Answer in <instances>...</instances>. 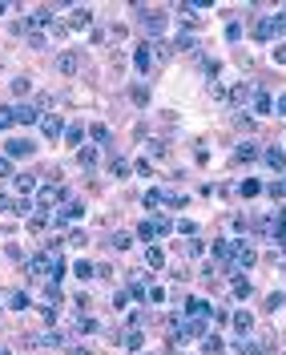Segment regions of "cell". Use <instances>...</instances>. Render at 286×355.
<instances>
[{
  "mask_svg": "<svg viewBox=\"0 0 286 355\" xmlns=\"http://www.w3.org/2000/svg\"><path fill=\"white\" fill-rule=\"evenodd\" d=\"M202 335H206V323H202V319H189V323H181V327H177V343L202 339Z\"/></svg>",
  "mask_w": 286,
  "mask_h": 355,
  "instance_id": "1",
  "label": "cell"
},
{
  "mask_svg": "<svg viewBox=\"0 0 286 355\" xmlns=\"http://www.w3.org/2000/svg\"><path fill=\"white\" fill-rule=\"evenodd\" d=\"M49 105V97H41V105H20L16 109V121H28V125H33V121H41V109Z\"/></svg>",
  "mask_w": 286,
  "mask_h": 355,
  "instance_id": "2",
  "label": "cell"
},
{
  "mask_svg": "<svg viewBox=\"0 0 286 355\" xmlns=\"http://www.w3.org/2000/svg\"><path fill=\"white\" fill-rule=\"evenodd\" d=\"M238 246H242V242H226V238H218V242H214V258L230 262V258H238Z\"/></svg>",
  "mask_w": 286,
  "mask_h": 355,
  "instance_id": "3",
  "label": "cell"
},
{
  "mask_svg": "<svg viewBox=\"0 0 286 355\" xmlns=\"http://www.w3.org/2000/svg\"><path fill=\"white\" fill-rule=\"evenodd\" d=\"M77 65H81V53H77V49H69V53L57 57V69H60V73H77Z\"/></svg>",
  "mask_w": 286,
  "mask_h": 355,
  "instance_id": "4",
  "label": "cell"
},
{
  "mask_svg": "<svg viewBox=\"0 0 286 355\" xmlns=\"http://www.w3.org/2000/svg\"><path fill=\"white\" fill-rule=\"evenodd\" d=\"M60 129H65V121H60L57 113H49V117H41V133H45V137H60Z\"/></svg>",
  "mask_w": 286,
  "mask_h": 355,
  "instance_id": "5",
  "label": "cell"
},
{
  "mask_svg": "<svg viewBox=\"0 0 286 355\" xmlns=\"http://www.w3.org/2000/svg\"><path fill=\"white\" fill-rule=\"evenodd\" d=\"M81 214H85V206H81V202H69V206H60V210H57V222L65 226V222H73V218H81Z\"/></svg>",
  "mask_w": 286,
  "mask_h": 355,
  "instance_id": "6",
  "label": "cell"
},
{
  "mask_svg": "<svg viewBox=\"0 0 286 355\" xmlns=\"http://www.w3.org/2000/svg\"><path fill=\"white\" fill-rule=\"evenodd\" d=\"M141 20L153 28V33H162V28H166V12H157V8H141Z\"/></svg>",
  "mask_w": 286,
  "mask_h": 355,
  "instance_id": "7",
  "label": "cell"
},
{
  "mask_svg": "<svg viewBox=\"0 0 286 355\" xmlns=\"http://www.w3.org/2000/svg\"><path fill=\"white\" fill-rule=\"evenodd\" d=\"M226 97H230V105H246L250 101V85H230Z\"/></svg>",
  "mask_w": 286,
  "mask_h": 355,
  "instance_id": "8",
  "label": "cell"
},
{
  "mask_svg": "<svg viewBox=\"0 0 286 355\" xmlns=\"http://www.w3.org/2000/svg\"><path fill=\"white\" fill-rule=\"evenodd\" d=\"M4 150H8V154H16V158H20V154H33V141H24V137H12V141H8V145H4Z\"/></svg>",
  "mask_w": 286,
  "mask_h": 355,
  "instance_id": "9",
  "label": "cell"
},
{
  "mask_svg": "<svg viewBox=\"0 0 286 355\" xmlns=\"http://www.w3.org/2000/svg\"><path fill=\"white\" fill-rule=\"evenodd\" d=\"M89 20H93V16H89V8H77V12H73V16L65 20V28H85Z\"/></svg>",
  "mask_w": 286,
  "mask_h": 355,
  "instance_id": "10",
  "label": "cell"
},
{
  "mask_svg": "<svg viewBox=\"0 0 286 355\" xmlns=\"http://www.w3.org/2000/svg\"><path fill=\"white\" fill-rule=\"evenodd\" d=\"M250 101H254V113H270L274 105H270V97L262 93V89H258V93H250Z\"/></svg>",
  "mask_w": 286,
  "mask_h": 355,
  "instance_id": "11",
  "label": "cell"
},
{
  "mask_svg": "<svg viewBox=\"0 0 286 355\" xmlns=\"http://www.w3.org/2000/svg\"><path fill=\"white\" fill-rule=\"evenodd\" d=\"M266 166H274V170H286V154H282V150H266Z\"/></svg>",
  "mask_w": 286,
  "mask_h": 355,
  "instance_id": "12",
  "label": "cell"
},
{
  "mask_svg": "<svg viewBox=\"0 0 286 355\" xmlns=\"http://www.w3.org/2000/svg\"><path fill=\"white\" fill-rule=\"evenodd\" d=\"M89 137H93V145H109V129H105V125H93Z\"/></svg>",
  "mask_w": 286,
  "mask_h": 355,
  "instance_id": "13",
  "label": "cell"
},
{
  "mask_svg": "<svg viewBox=\"0 0 286 355\" xmlns=\"http://www.w3.org/2000/svg\"><path fill=\"white\" fill-rule=\"evenodd\" d=\"M250 327H254V319H250L246 311H238V315H234V331H242V335H246Z\"/></svg>",
  "mask_w": 286,
  "mask_h": 355,
  "instance_id": "14",
  "label": "cell"
},
{
  "mask_svg": "<svg viewBox=\"0 0 286 355\" xmlns=\"http://www.w3.org/2000/svg\"><path fill=\"white\" fill-rule=\"evenodd\" d=\"M145 262H149V266H166V250L149 246V250H145Z\"/></svg>",
  "mask_w": 286,
  "mask_h": 355,
  "instance_id": "15",
  "label": "cell"
},
{
  "mask_svg": "<svg viewBox=\"0 0 286 355\" xmlns=\"http://www.w3.org/2000/svg\"><path fill=\"white\" fill-rule=\"evenodd\" d=\"M189 315H194V319H206V315H210L206 299H189Z\"/></svg>",
  "mask_w": 286,
  "mask_h": 355,
  "instance_id": "16",
  "label": "cell"
},
{
  "mask_svg": "<svg viewBox=\"0 0 286 355\" xmlns=\"http://www.w3.org/2000/svg\"><path fill=\"white\" fill-rule=\"evenodd\" d=\"M16 190H20V194L37 190V178H33V174H20V178H16Z\"/></svg>",
  "mask_w": 286,
  "mask_h": 355,
  "instance_id": "17",
  "label": "cell"
},
{
  "mask_svg": "<svg viewBox=\"0 0 286 355\" xmlns=\"http://www.w3.org/2000/svg\"><path fill=\"white\" fill-rule=\"evenodd\" d=\"M242 194H246V198H258V194H262V182H254V178H246V182H242Z\"/></svg>",
  "mask_w": 286,
  "mask_h": 355,
  "instance_id": "18",
  "label": "cell"
},
{
  "mask_svg": "<svg viewBox=\"0 0 286 355\" xmlns=\"http://www.w3.org/2000/svg\"><path fill=\"white\" fill-rule=\"evenodd\" d=\"M8 307H12V311H24V307H28V295L12 291V295H8Z\"/></svg>",
  "mask_w": 286,
  "mask_h": 355,
  "instance_id": "19",
  "label": "cell"
},
{
  "mask_svg": "<svg viewBox=\"0 0 286 355\" xmlns=\"http://www.w3.org/2000/svg\"><path fill=\"white\" fill-rule=\"evenodd\" d=\"M238 266H254V250H250L246 242L238 246Z\"/></svg>",
  "mask_w": 286,
  "mask_h": 355,
  "instance_id": "20",
  "label": "cell"
},
{
  "mask_svg": "<svg viewBox=\"0 0 286 355\" xmlns=\"http://www.w3.org/2000/svg\"><path fill=\"white\" fill-rule=\"evenodd\" d=\"M77 162H81V166H93V162H97V145H89V150H81V154H77Z\"/></svg>",
  "mask_w": 286,
  "mask_h": 355,
  "instance_id": "21",
  "label": "cell"
},
{
  "mask_svg": "<svg viewBox=\"0 0 286 355\" xmlns=\"http://www.w3.org/2000/svg\"><path fill=\"white\" fill-rule=\"evenodd\" d=\"M133 61H137V73H149V49H137Z\"/></svg>",
  "mask_w": 286,
  "mask_h": 355,
  "instance_id": "22",
  "label": "cell"
},
{
  "mask_svg": "<svg viewBox=\"0 0 286 355\" xmlns=\"http://www.w3.org/2000/svg\"><path fill=\"white\" fill-rule=\"evenodd\" d=\"M162 202H166V190H149L145 194V206H162Z\"/></svg>",
  "mask_w": 286,
  "mask_h": 355,
  "instance_id": "23",
  "label": "cell"
},
{
  "mask_svg": "<svg viewBox=\"0 0 286 355\" xmlns=\"http://www.w3.org/2000/svg\"><path fill=\"white\" fill-rule=\"evenodd\" d=\"M16 121V109H0V129H8Z\"/></svg>",
  "mask_w": 286,
  "mask_h": 355,
  "instance_id": "24",
  "label": "cell"
},
{
  "mask_svg": "<svg viewBox=\"0 0 286 355\" xmlns=\"http://www.w3.org/2000/svg\"><path fill=\"white\" fill-rule=\"evenodd\" d=\"M57 198H60V194H57V190H53V186H45V190H41V206H53V202H57Z\"/></svg>",
  "mask_w": 286,
  "mask_h": 355,
  "instance_id": "25",
  "label": "cell"
},
{
  "mask_svg": "<svg viewBox=\"0 0 286 355\" xmlns=\"http://www.w3.org/2000/svg\"><path fill=\"white\" fill-rule=\"evenodd\" d=\"M238 158H242V162H254V158H258V145H242Z\"/></svg>",
  "mask_w": 286,
  "mask_h": 355,
  "instance_id": "26",
  "label": "cell"
},
{
  "mask_svg": "<svg viewBox=\"0 0 286 355\" xmlns=\"http://www.w3.org/2000/svg\"><path fill=\"white\" fill-rule=\"evenodd\" d=\"M129 242H133L129 234H113V246H117V250H129Z\"/></svg>",
  "mask_w": 286,
  "mask_h": 355,
  "instance_id": "27",
  "label": "cell"
},
{
  "mask_svg": "<svg viewBox=\"0 0 286 355\" xmlns=\"http://www.w3.org/2000/svg\"><path fill=\"white\" fill-rule=\"evenodd\" d=\"M77 141H81V129L69 125V129H65V145H77Z\"/></svg>",
  "mask_w": 286,
  "mask_h": 355,
  "instance_id": "28",
  "label": "cell"
},
{
  "mask_svg": "<svg viewBox=\"0 0 286 355\" xmlns=\"http://www.w3.org/2000/svg\"><path fill=\"white\" fill-rule=\"evenodd\" d=\"M153 230H157V234H166V230H170V218H166V214H157V218H153Z\"/></svg>",
  "mask_w": 286,
  "mask_h": 355,
  "instance_id": "29",
  "label": "cell"
},
{
  "mask_svg": "<svg viewBox=\"0 0 286 355\" xmlns=\"http://www.w3.org/2000/svg\"><path fill=\"white\" fill-rule=\"evenodd\" d=\"M149 150H153V154H162V158H166V154H170V141H149Z\"/></svg>",
  "mask_w": 286,
  "mask_h": 355,
  "instance_id": "30",
  "label": "cell"
},
{
  "mask_svg": "<svg viewBox=\"0 0 286 355\" xmlns=\"http://www.w3.org/2000/svg\"><path fill=\"white\" fill-rule=\"evenodd\" d=\"M73 271H77V279H89V275H93V266H89V262H77Z\"/></svg>",
  "mask_w": 286,
  "mask_h": 355,
  "instance_id": "31",
  "label": "cell"
},
{
  "mask_svg": "<svg viewBox=\"0 0 286 355\" xmlns=\"http://www.w3.org/2000/svg\"><path fill=\"white\" fill-rule=\"evenodd\" d=\"M238 33H242V24H238V20H230V24H226V37H230V41H238Z\"/></svg>",
  "mask_w": 286,
  "mask_h": 355,
  "instance_id": "32",
  "label": "cell"
},
{
  "mask_svg": "<svg viewBox=\"0 0 286 355\" xmlns=\"http://www.w3.org/2000/svg\"><path fill=\"white\" fill-rule=\"evenodd\" d=\"M125 347H141V331H129V335H125Z\"/></svg>",
  "mask_w": 286,
  "mask_h": 355,
  "instance_id": "33",
  "label": "cell"
},
{
  "mask_svg": "<svg viewBox=\"0 0 286 355\" xmlns=\"http://www.w3.org/2000/svg\"><path fill=\"white\" fill-rule=\"evenodd\" d=\"M8 174H12V162H8V158H0V178H8Z\"/></svg>",
  "mask_w": 286,
  "mask_h": 355,
  "instance_id": "34",
  "label": "cell"
},
{
  "mask_svg": "<svg viewBox=\"0 0 286 355\" xmlns=\"http://www.w3.org/2000/svg\"><path fill=\"white\" fill-rule=\"evenodd\" d=\"M274 61H278V65H286V45H278V49H274Z\"/></svg>",
  "mask_w": 286,
  "mask_h": 355,
  "instance_id": "35",
  "label": "cell"
},
{
  "mask_svg": "<svg viewBox=\"0 0 286 355\" xmlns=\"http://www.w3.org/2000/svg\"><path fill=\"white\" fill-rule=\"evenodd\" d=\"M278 113H282V117H286V97H278Z\"/></svg>",
  "mask_w": 286,
  "mask_h": 355,
  "instance_id": "36",
  "label": "cell"
},
{
  "mask_svg": "<svg viewBox=\"0 0 286 355\" xmlns=\"http://www.w3.org/2000/svg\"><path fill=\"white\" fill-rule=\"evenodd\" d=\"M77 355H89V351H85V347H81V351H77Z\"/></svg>",
  "mask_w": 286,
  "mask_h": 355,
  "instance_id": "37",
  "label": "cell"
},
{
  "mask_svg": "<svg viewBox=\"0 0 286 355\" xmlns=\"http://www.w3.org/2000/svg\"><path fill=\"white\" fill-rule=\"evenodd\" d=\"M0 355H8V351H0Z\"/></svg>",
  "mask_w": 286,
  "mask_h": 355,
  "instance_id": "38",
  "label": "cell"
}]
</instances>
